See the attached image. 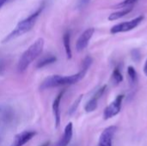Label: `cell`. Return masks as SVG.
I'll return each mask as SVG.
<instances>
[{"instance_id":"obj_7","label":"cell","mask_w":147,"mask_h":146,"mask_svg":"<svg viewBox=\"0 0 147 146\" xmlns=\"http://www.w3.org/2000/svg\"><path fill=\"white\" fill-rule=\"evenodd\" d=\"M95 33V28H87L83 32V34L79 36V38L77 40L76 43V49L78 52H82L84 51L89 45V42L90 39L92 38L93 34Z\"/></svg>"},{"instance_id":"obj_20","label":"cell","mask_w":147,"mask_h":146,"mask_svg":"<svg viewBox=\"0 0 147 146\" xmlns=\"http://www.w3.org/2000/svg\"><path fill=\"white\" fill-rule=\"evenodd\" d=\"M90 2V0H78V7L79 9H82V8L85 7Z\"/></svg>"},{"instance_id":"obj_4","label":"cell","mask_w":147,"mask_h":146,"mask_svg":"<svg viewBox=\"0 0 147 146\" xmlns=\"http://www.w3.org/2000/svg\"><path fill=\"white\" fill-rule=\"evenodd\" d=\"M144 19H145V16L143 15H140L130 21L118 23L111 28L110 33L112 34H119V33H125V32L131 31V30L136 28L144 21Z\"/></svg>"},{"instance_id":"obj_21","label":"cell","mask_w":147,"mask_h":146,"mask_svg":"<svg viewBox=\"0 0 147 146\" xmlns=\"http://www.w3.org/2000/svg\"><path fill=\"white\" fill-rule=\"evenodd\" d=\"M4 67H5V61L3 59H0V74H2L3 71H4Z\"/></svg>"},{"instance_id":"obj_1","label":"cell","mask_w":147,"mask_h":146,"mask_svg":"<svg viewBox=\"0 0 147 146\" xmlns=\"http://www.w3.org/2000/svg\"><path fill=\"white\" fill-rule=\"evenodd\" d=\"M92 63H93L92 58L90 56H87L84 59L82 64V68L78 73L71 76H60V75L49 76L40 83V89L44 90L51 88H57V87L72 85L77 83L78 82H79L84 77L88 70L91 66Z\"/></svg>"},{"instance_id":"obj_22","label":"cell","mask_w":147,"mask_h":146,"mask_svg":"<svg viewBox=\"0 0 147 146\" xmlns=\"http://www.w3.org/2000/svg\"><path fill=\"white\" fill-rule=\"evenodd\" d=\"M144 73L146 74V76L147 77V59L145 63V65H144Z\"/></svg>"},{"instance_id":"obj_19","label":"cell","mask_w":147,"mask_h":146,"mask_svg":"<svg viewBox=\"0 0 147 146\" xmlns=\"http://www.w3.org/2000/svg\"><path fill=\"white\" fill-rule=\"evenodd\" d=\"M131 56L134 61L139 62L140 58H141V52L139 49H133L131 52Z\"/></svg>"},{"instance_id":"obj_15","label":"cell","mask_w":147,"mask_h":146,"mask_svg":"<svg viewBox=\"0 0 147 146\" xmlns=\"http://www.w3.org/2000/svg\"><path fill=\"white\" fill-rule=\"evenodd\" d=\"M133 9V7H127V8H122L121 9V10H118L116 12H114L112 14L109 15V21H115L118 20L125 15H127V14H129Z\"/></svg>"},{"instance_id":"obj_17","label":"cell","mask_w":147,"mask_h":146,"mask_svg":"<svg viewBox=\"0 0 147 146\" xmlns=\"http://www.w3.org/2000/svg\"><path fill=\"white\" fill-rule=\"evenodd\" d=\"M138 0H124L121 3H119L115 6V8H127V7H133L134 3H137Z\"/></svg>"},{"instance_id":"obj_10","label":"cell","mask_w":147,"mask_h":146,"mask_svg":"<svg viewBox=\"0 0 147 146\" xmlns=\"http://www.w3.org/2000/svg\"><path fill=\"white\" fill-rule=\"evenodd\" d=\"M35 135H36V133L33 131L22 132L15 137L13 144L11 146H23L28 142H29Z\"/></svg>"},{"instance_id":"obj_3","label":"cell","mask_w":147,"mask_h":146,"mask_svg":"<svg viewBox=\"0 0 147 146\" xmlns=\"http://www.w3.org/2000/svg\"><path fill=\"white\" fill-rule=\"evenodd\" d=\"M44 39L39 38L22 53L17 64V70L19 72L25 71L28 67L34 62V60L40 55L44 48Z\"/></svg>"},{"instance_id":"obj_6","label":"cell","mask_w":147,"mask_h":146,"mask_svg":"<svg viewBox=\"0 0 147 146\" xmlns=\"http://www.w3.org/2000/svg\"><path fill=\"white\" fill-rule=\"evenodd\" d=\"M117 131L115 126H110L106 127L101 133L97 146H112L113 139Z\"/></svg>"},{"instance_id":"obj_5","label":"cell","mask_w":147,"mask_h":146,"mask_svg":"<svg viewBox=\"0 0 147 146\" xmlns=\"http://www.w3.org/2000/svg\"><path fill=\"white\" fill-rule=\"evenodd\" d=\"M125 96L124 95H119L115 97V99L108 106L105 108L103 111V119L105 120H109L115 116H116L121 109L122 102L124 100Z\"/></svg>"},{"instance_id":"obj_23","label":"cell","mask_w":147,"mask_h":146,"mask_svg":"<svg viewBox=\"0 0 147 146\" xmlns=\"http://www.w3.org/2000/svg\"><path fill=\"white\" fill-rule=\"evenodd\" d=\"M7 1H9V0H0V9L3 7V5Z\"/></svg>"},{"instance_id":"obj_8","label":"cell","mask_w":147,"mask_h":146,"mask_svg":"<svg viewBox=\"0 0 147 146\" xmlns=\"http://www.w3.org/2000/svg\"><path fill=\"white\" fill-rule=\"evenodd\" d=\"M107 89V85H103L102 86L100 89H98L96 90V92L94 94V96L90 99V101L86 103L85 107H84V110L87 113H91L93 111H95L97 108V105H98V100L102 97V96L104 94L105 90Z\"/></svg>"},{"instance_id":"obj_14","label":"cell","mask_w":147,"mask_h":146,"mask_svg":"<svg viewBox=\"0 0 147 146\" xmlns=\"http://www.w3.org/2000/svg\"><path fill=\"white\" fill-rule=\"evenodd\" d=\"M122 81H123V76L121 73V65H118L117 66H115V68L114 69V71L112 72L111 82L114 84L118 85Z\"/></svg>"},{"instance_id":"obj_12","label":"cell","mask_w":147,"mask_h":146,"mask_svg":"<svg viewBox=\"0 0 147 146\" xmlns=\"http://www.w3.org/2000/svg\"><path fill=\"white\" fill-rule=\"evenodd\" d=\"M127 78H128V83L130 85V89H131V93L134 94V91L137 89V86H138V74L137 71L135 70V68L134 66H128L127 68Z\"/></svg>"},{"instance_id":"obj_18","label":"cell","mask_w":147,"mask_h":146,"mask_svg":"<svg viewBox=\"0 0 147 146\" xmlns=\"http://www.w3.org/2000/svg\"><path fill=\"white\" fill-rule=\"evenodd\" d=\"M82 99H83V95H81V96H79L78 97V99H76V101L73 102V104L71 105V107L70 108V110H69V114H73L75 112H76V110L78 109V107L79 106V104H80V102H81V101H82Z\"/></svg>"},{"instance_id":"obj_16","label":"cell","mask_w":147,"mask_h":146,"mask_svg":"<svg viewBox=\"0 0 147 146\" xmlns=\"http://www.w3.org/2000/svg\"><path fill=\"white\" fill-rule=\"evenodd\" d=\"M57 60V58L54 56V55H52V54H49V55H45L38 63H37V65H36V68L40 69V68H43L47 65H49L51 64H53L55 63Z\"/></svg>"},{"instance_id":"obj_24","label":"cell","mask_w":147,"mask_h":146,"mask_svg":"<svg viewBox=\"0 0 147 146\" xmlns=\"http://www.w3.org/2000/svg\"><path fill=\"white\" fill-rule=\"evenodd\" d=\"M49 145H50V143H49V142H46L45 144H43L41 146H49Z\"/></svg>"},{"instance_id":"obj_11","label":"cell","mask_w":147,"mask_h":146,"mask_svg":"<svg viewBox=\"0 0 147 146\" xmlns=\"http://www.w3.org/2000/svg\"><path fill=\"white\" fill-rule=\"evenodd\" d=\"M72 135H73V125L71 122H70L66 125L64 131V134L60 139V140L59 141L57 146H68L72 139Z\"/></svg>"},{"instance_id":"obj_9","label":"cell","mask_w":147,"mask_h":146,"mask_svg":"<svg viewBox=\"0 0 147 146\" xmlns=\"http://www.w3.org/2000/svg\"><path fill=\"white\" fill-rule=\"evenodd\" d=\"M65 90H62L58 94V96L55 97L53 102V113L54 116V120H55V127L58 129L60 125V102L62 100V97L65 94Z\"/></svg>"},{"instance_id":"obj_2","label":"cell","mask_w":147,"mask_h":146,"mask_svg":"<svg viewBox=\"0 0 147 146\" xmlns=\"http://www.w3.org/2000/svg\"><path fill=\"white\" fill-rule=\"evenodd\" d=\"M45 8V2L42 3V4L34 12L32 13L29 16H28L27 18H25L24 20L21 21L16 26V28L3 40V43H7L9 42L10 40L16 39L22 35H23L24 34L28 33V31H30L33 27L34 26L38 17L40 16V15L41 14V12L43 11Z\"/></svg>"},{"instance_id":"obj_13","label":"cell","mask_w":147,"mask_h":146,"mask_svg":"<svg viewBox=\"0 0 147 146\" xmlns=\"http://www.w3.org/2000/svg\"><path fill=\"white\" fill-rule=\"evenodd\" d=\"M63 44H64V47H65V51L67 59H71L72 57V52H71V32L70 31L65 32V34L63 35Z\"/></svg>"}]
</instances>
